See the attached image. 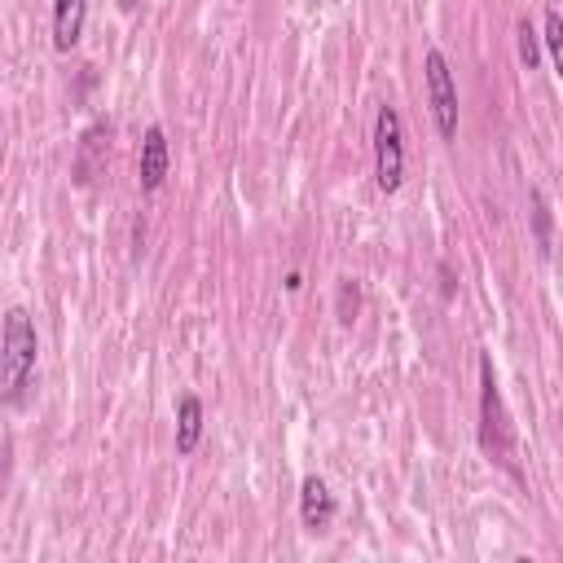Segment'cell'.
<instances>
[{
	"mask_svg": "<svg viewBox=\"0 0 563 563\" xmlns=\"http://www.w3.org/2000/svg\"><path fill=\"white\" fill-rule=\"evenodd\" d=\"M35 361H40V334H35L31 312L26 308H9L0 317V396L9 405H18L26 396Z\"/></svg>",
	"mask_w": 563,
	"mask_h": 563,
	"instance_id": "6da1fadb",
	"label": "cell"
},
{
	"mask_svg": "<svg viewBox=\"0 0 563 563\" xmlns=\"http://www.w3.org/2000/svg\"><path fill=\"white\" fill-rule=\"evenodd\" d=\"M479 444H484V453H493L501 466H510L515 435H510V418H506L501 387H497V374H493V356H488V352L479 356Z\"/></svg>",
	"mask_w": 563,
	"mask_h": 563,
	"instance_id": "7a4b0ae2",
	"label": "cell"
},
{
	"mask_svg": "<svg viewBox=\"0 0 563 563\" xmlns=\"http://www.w3.org/2000/svg\"><path fill=\"white\" fill-rule=\"evenodd\" d=\"M374 180L383 194H396L405 180V128L391 101H383L374 114Z\"/></svg>",
	"mask_w": 563,
	"mask_h": 563,
	"instance_id": "3957f363",
	"label": "cell"
},
{
	"mask_svg": "<svg viewBox=\"0 0 563 563\" xmlns=\"http://www.w3.org/2000/svg\"><path fill=\"white\" fill-rule=\"evenodd\" d=\"M422 75H427V97H431V114H435V132L444 141L457 136V84L449 70V57L440 48H427L422 57Z\"/></svg>",
	"mask_w": 563,
	"mask_h": 563,
	"instance_id": "277c9868",
	"label": "cell"
},
{
	"mask_svg": "<svg viewBox=\"0 0 563 563\" xmlns=\"http://www.w3.org/2000/svg\"><path fill=\"white\" fill-rule=\"evenodd\" d=\"M167 163H172V150H167V132L158 123L145 128L141 136V158H136V176H141V189L154 194L163 180H167Z\"/></svg>",
	"mask_w": 563,
	"mask_h": 563,
	"instance_id": "5b68a950",
	"label": "cell"
},
{
	"mask_svg": "<svg viewBox=\"0 0 563 563\" xmlns=\"http://www.w3.org/2000/svg\"><path fill=\"white\" fill-rule=\"evenodd\" d=\"M299 519H303L308 532H325V528H330V519H334V497H330V488H325L321 475H308V479L299 484Z\"/></svg>",
	"mask_w": 563,
	"mask_h": 563,
	"instance_id": "8992f818",
	"label": "cell"
},
{
	"mask_svg": "<svg viewBox=\"0 0 563 563\" xmlns=\"http://www.w3.org/2000/svg\"><path fill=\"white\" fill-rule=\"evenodd\" d=\"M84 18H88V0H53V48L70 53L84 35Z\"/></svg>",
	"mask_w": 563,
	"mask_h": 563,
	"instance_id": "52a82bcc",
	"label": "cell"
},
{
	"mask_svg": "<svg viewBox=\"0 0 563 563\" xmlns=\"http://www.w3.org/2000/svg\"><path fill=\"white\" fill-rule=\"evenodd\" d=\"M202 440V400L198 396H180L176 400V453L189 457Z\"/></svg>",
	"mask_w": 563,
	"mask_h": 563,
	"instance_id": "ba28073f",
	"label": "cell"
},
{
	"mask_svg": "<svg viewBox=\"0 0 563 563\" xmlns=\"http://www.w3.org/2000/svg\"><path fill=\"white\" fill-rule=\"evenodd\" d=\"M106 150H110V123H92L88 132H84V141H79V158H75V176L88 185L92 180V172L106 163Z\"/></svg>",
	"mask_w": 563,
	"mask_h": 563,
	"instance_id": "9c48e42d",
	"label": "cell"
},
{
	"mask_svg": "<svg viewBox=\"0 0 563 563\" xmlns=\"http://www.w3.org/2000/svg\"><path fill=\"white\" fill-rule=\"evenodd\" d=\"M528 207H532V242H537L541 260H550L554 255V216H550V198L537 185L528 189Z\"/></svg>",
	"mask_w": 563,
	"mask_h": 563,
	"instance_id": "30bf717a",
	"label": "cell"
},
{
	"mask_svg": "<svg viewBox=\"0 0 563 563\" xmlns=\"http://www.w3.org/2000/svg\"><path fill=\"white\" fill-rule=\"evenodd\" d=\"M515 40H519V62H523L528 70H537V66H541V40H537V31H532L528 18L515 22Z\"/></svg>",
	"mask_w": 563,
	"mask_h": 563,
	"instance_id": "8fae6325",
	"label": "cell"
},
{
	"mask_svg": "<svg viewBox=\"0 0 563 563\" xmlns=\"http://www.w3.org/2000/svg\"><path fill=\"white\" fill-rule=\"evenodd\" d=\"M334 312H339V321H343V325H352V321H356V312H361V286H356L352 277H343V282H339Z\"/></svg>",
	"mask_w": 563,
	"mask_h": 563,
	"instance_id": "7c38bea8",
	"label": "cell"
},
{
	"mask_svg": "<svg viewBox=\"0 0 563 563\" xmlns=\"http://www.w3.org/2000/svg\"><path fill=\"white\" fill-rule=\"evenodd\" d=\"M541 40H545L554 66H563V18H559V9H545V35Z\"/></svg>",
	"mask_w": 563,
	"mask_h": 563,
	"instance_id": "4fadbf2b",
	"label": "cell"
},
{
	"mask_svg": "<svg viewBox=\"0 0 563 563\" xmlns=\"http://www.w3.org/2000/svg\"><path fill=\"white\" fill-rule=\"evenodd\" d=\"M9 453H13V449H9V440H0V479L9 475Z\"/></svg>",
	"mask_w": 563,
	"mask_h": 563,
	"instance_id": "5bb4252c",
	"label": "cell"
},
{
	"mask_svg": "<svg viewBox=\"0 0 563 563\" xmlns=\"http://www.w3.org/2000/svg\"><path fill=\"white\" fill-rule=\"evenodd\" d=\"M282 286H286V290H299V286H303V277H299V273H286V282H282Z\"/></svg>",
	"mask_w": 563,
	"mask_h": 563,
	"instance_id": "9a60e30c",
	"label": "cell"
},
{
	"mask_svg": "<svg viewBox=\"0 0 563 563\" xmlns=\"http://www.w3.org/2000/svg\"><path fill=\"white\" fill-rule=\"evenodd\" d=\"M132 4H136V0H123V9H132Z\"/></svg>",
	"mask_w": 563,
	"mask_h": 563,
	"instance_id": "2e32d148",
	"label": "cell"
}]
</instances>
